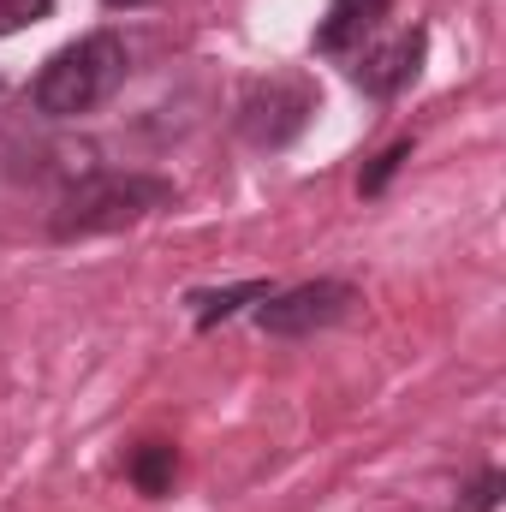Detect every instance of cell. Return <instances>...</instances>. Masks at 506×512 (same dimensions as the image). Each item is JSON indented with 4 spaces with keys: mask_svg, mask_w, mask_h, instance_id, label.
I'll return each mask as SVG.
<instances>
[{
    "mask_svg": "<svg viewBox=\"0 0 506 512\" xmlns=\"http://www.w3.org/2000/svg\"><path fill=\"white\" fill-rule=\"evenodd\" d=\"M173 179L161 173H137V167H96V173H78L54 215H48V233L60 245H78V239H102V233H126L137 221L173 209Z\"/></svg>",
    "mask_w": 506,
    "mask_h": 512,
    "instance_id": "obj_1",
    "label": "cell"
},
{
    "mask_svg": "<svg viewBox=\"0 0 506 512\" xmlns=\"http://www.w3.org/2000/svg\"><path fill=\"white\" fill-rule=\"evenodd\" d=\"M126 42L114 30H90L78 42H66L60 54H48V66L30 78V108L42 120H78L96 114L120 84H126Z\"/></svg>",
    "mask_w": 506,
    "mask_h": 512,
    "instance_id": "obj_2",
    "label": "cell"
},
{
    "mask_svg": "<svg viewBox=\"0 0 506 512\" xmlns=\"http://www.w3.org/2000/svg\"><path fill=\"white\" fill-rule=\"evenodd\" d=\"M316 108H322V96H316L310 78H298V72L256 78L251 90L239 96V137L256 143V149H286V143L304 137V126L316 120Z\"/></svg>",
    "mask_w": 506,
    "mask_h": 512,
    "instance_id": "obj_3",
    "label": "cell"
},
{
    "mask_svg": "<svg viewBox=\"0 0 506 512\" xmlns=\"http://www.w3.org/2000/svg\"><path fill=\"white\" fill-rule=\"evenodd\" d=\"M358 304V286L352 280H304V286H274L262 304H256V328L274 334V340H310L334 322H346Z\"/></svg>",
    "mask_w": 506,
    "mask_h": 512,
    "instance_id": "obj_4",
    "label": "cell"
},
{
    "mask_svg": "<svg viewBox=\"0 0 506 512\" xmlns=\"http://www.w3.org/2000/svg\"><path fill=\"white\" fill-rule=\"evenodd\" d=\"M423 54H429V30H423V24L405 30V36H393V42L358 48V54H352V84H358L364 96H376V102H393L405 84H417Z\"/></svg>",
    "mask_w": 506,
    "mask_h": 512,
    "instance_id": "obj_5",
    "label": "cell"
},
{
    "mask_svg": "<svg viewBox=\"0 0 506 512\" xmlns=\"http://www.w3.org/2000/svg\"><path fill=\"white\" fill-rule=\"evenodd\" d=\"M387 6H393V0H328V12H322V24H316L310 48H316V54H328V60L358 54V48H364V36L387 18Z\"/></svg>",
    "mask_w": 506,
    "mask_h": 512,
    "instance_id": "obj_6",
    "label": "cell"
},
{
    "mask_svg": "<svg viewBox=\"0 0 506 512\" xmlns=\"http://www.w3.org/2000/svg\"><path fill=\"white\" fill-rule=\"evenodd\" d=\"M268 292H274V280H239V286H221V292H191L185 304H191L197 334H209V328H221L227 316H239L245 304H262Z\"/></svg>",
    "mask_w": 506,
    "mask_h": 512,
    "instance_id": "obj_7",
    "label": "cell"
},
{
    "mask_svg": "<svg viewBox=\"0 0 506 512\" xmlns=\"http://www.w3.org/2000/svg\"><path fill=\"white\" fill-rule=\"evenodd\" d=\"M173 471H179V447H173V441H143L126 465V477L143 495H167V489H173Z\"/></svg>",
    "mask_w": 506,
    "mask_h": 512,
    "instance_id": "obj_8",
    "label": "cell"
},
{
    "mask_svg": "<svg viewBox=\"0 0 506 512\" xmlns=\"http://www.w3.org/2000/svg\"><path fill=\"white\" fill-rule=\"evenodd\" d=\"M405 161H411V137H399V143H387V149H381L376 161L364 167V179H358V191H364V197H381V191H387V179H393V173H399Z\"/></svg>",
    "mask_w": 506,
    "mask_h": 512,
    "instance_id": "obj_9",
    "label": "cell"
},
{
    "mask_svg": "<svg viewBox=\"0 0 506 512\" xmlns=\"http://www.w3.org/2000/svg\"><path fill=\"white\" fill-rule=\"evenodd\" d=\"M48 12H54V0H0V42L30 30V24H42Z\"/></svg>",
    "mask_w": 506,
    "mask_h": 512,
    "instance_id": "obj_10",
    "label": "cell"
},
{
    "mask_svg": "<svg viewBox=\"0 0 506 512\" xmlns=\"http://www.w3.org/2000/svg\"><path fill=\"white\" fill-rule=\"evenodd\" d=\"M501 489H506V477L501 471H483L471 489H465V501H459V512H495L501 507Z\"/></svg>",
    "mask_w": 506,
    "mask_h": 512,
    "instance_id": "obj_11",
    "label": "cell"
},
{
    "mask_svg": "<svg viewBox=\"0 0 506 512\" xmlns=\"http://www.w3.org/2000/svg\"><path fill=\"white\" fill-rule=\"evenodd\" d=\"M108 6H120V12H126V6H149V0H108Z\"/></svg>",
    "mask_w": 506,
    "mask_h": 512,
    "instance_id": "obj_12",
    "label": "cell"
}]
</instances>
